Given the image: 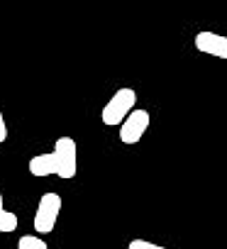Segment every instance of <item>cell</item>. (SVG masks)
Wrapping results in <instances>:
<instances>
[{
    "label": "cell",
    "mask_w": 227,
    "mask_h": 249,
    "mask_svg": "<svg viewBox=\"0 0 227 249\" xmlns=\"http://www.w3.org/2000/svg\"><path fill=\"white\" fill-rule=\"evenodd\" d=\"M130 249H161V244H154V242H147V239H132Z\"/></svg>",
    "instance_id": "9"
},
{
    "label": "cell",
    "mask_w": 227,
    "mask_h": 249,
    "mask_svg": "<svg viewBox=\"0 0 227 249\" xmlns=\"http://www.w3.org/2000/svg\"><path fill=\"white\" fill-rule=\"evenodd\" d=\"M135 103H137V93H135L132 88H120L115 95H112V98L103 105V110H100L103 124H107V127H115V124H120V122L125 120V115L135 107Z\"/></svg>",
    "instance_id": "1"
},
{
    "label": "cell",
    "mask_w": 227,
    "mask_h": 249,
    "mask_svg": "<svg viewBox=\"0 0 227 249\" xmlns=\"http://www.w3.org/2000/svg\"><path fill=\"white\" fill-rule=\"evenodd\" d=\"M30 174L37 176V178H44V176H56L59 174V161H56V154H37L30 159Z\"/></svg>",
    "instance_id": "6"
},
{
    "label": "cell",
    "mask_w": 227,
    "mask_h": 249,
    "mask_svg": "<svg viewBox=\"0 0 227 249\" xmlns=\"http://www.w3.org/2000/svg\"><path fill=\"white\" fill-rule=\"evenodd\" d=\"M59 213H61V196L59 193H44L39 205H37V213H35V232L37 234H49L59 220Z\"/></svg>",
    "instance_id": "2"
},
{
    "label": "cell",
    "mask_w": 227,
    "mask_h": 249,
    "mask_svg": "<svg viewBox=\"0 0 227 249\" xmlns=\"http://www.w3.org/2000/svg\"><path fill=\"white\" fill-rule=\"evenodd\" d=\"M54 154L59 161V178H73L78 169V147L73 137H59L54 144Z\"/></svg>",
    "instance_id": "4"
},
{
    "label": "cell",
    "mask_w": 227,
    "mask_h": 249,
    "mask_svg": "<svg viewBox=\"0 0 227 249\" xmlns=\"http://www.w3.org/2000/svg\"><path fill=\"white\" fill-rule=\"evenodd\" d=\"M15 230H17V215L10 213L3 205V191H0V232L8 234V232H15Z\"/></svg>",
    "instance_id": "7"
},
{
    "label": "cell",
    "mask_w": 227,
    "mask_h": 249,
    "mask_svg": "<svg viewBox=\"0 0 227 249\" xmlns=\"http://www.w3.org/2000/svg\"><path fill=\"white\" fill-rule=\"evenodd\" d=\"M8 140V124H5V117H3V107H0V144Z\"/></svg>",
    "instance_id": "10"
},
{
    "label": "cell",
    "mask_w": 227,
    "mask_h": 249,
    "mask_svg": "<svg viewBox=\"0 0 227 249\" xmlns=\"http://www.w3.org/2000/svg\"><path fill=\"white\" fill-rule=\"evenodd\" d=\"M195 49L208 54V56H217L227 61V37L217 35V32H198L195 35Z\"/></svg>",
    "instance_id": "5"
},
{
    "label": "cell",
    "mask_w": 227,
    "mask_h": 249,
    "mask_svg": "<svg viewBox=\"0 0 227 249\" xmlns=\"http://www.w3.org/2000/svg\"><path fill=\"white\" fill-rule=\"evenodd\" d=\"M149 130V112L147 110H130L125 120L120 122V142L122 144H137L144 132Z\"/></svg>",
    "instance_id": "3"
},
{
    "label": "cell",
    "mask_w": 227,
    "mask_h": 249,
    "mask_svg": "<svg viewBox=\"0 0 227 249\" xmlns=\"http://www.w3.org/2000/svg\"><path fill=\"white\" fill-rule=\"evenodd\" d=\"M17 247H20V249H47L49 244L44 242L42 234H25V237L17 242Z\"/></svg>",
    "instance_id": "8"
}]
</instances>
